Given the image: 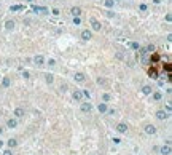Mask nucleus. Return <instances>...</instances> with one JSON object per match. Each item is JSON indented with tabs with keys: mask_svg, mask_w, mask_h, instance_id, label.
Returning a JSON list of instances; mask_svg holds the SVG:
<instances>
[{
	"mask_svg": "<svg viewBox=\"0 0 172 155\" xmlns=\"http://www.w3.org/2000/svg\"><path fill=\"white\" fill-rule=\"evenodd\" d=\"M159 154L161 155H171V147L169 145H162V147H159Z\"/></svg>",
	"mask_w": 172,
	"mask_h": 155,
	"instance_id": "f257e3e1",
	"label": "nucleus"
},
{
	"mask_svg": "<svg viewBox=\"0 0 172 155\" xmlns=\"http://www.w3.org/2000/svg\"><path fill=\"white\" fill-rule=\"evenodd\" d=\"M145 133L147 134H155L156 133V128L153 126V125H147V126H145Z\"/></svg>",
	"mask_w": 172,
	"mask_h": 155,
	"instance_id": "f03ea898",
	"label": "nucleus"
},
{
	"mask_svg": "<svg viewBox=\"0 0 172 155\" xmlns=\"http://www.w3.org/2000/svg\"><path fill=\"white\" fill-rule=\"evenodd\" d=\"M116 131H118V133H126V131H128V126H126V123H119L118 126H116Z\"/></svg>",
	"mask_w": 172,
	"mask_h": 155,
	"instance_id": "7ed1b4c3",
	"label": "nucleus"
},
{
	"mask_svg": "<svg viewBox=\"0 0 172 155\" xmlns=\"http://www.w3.org/2000/svg\"><path fill=\"white\" fill-rule=\"evenodd\" d=\"M156 117L159 118V120H166V118L169 117V114H167V112H164V110H159V112L156 114Z\"/></svg>",
	"mask_w": 172,
	"mask_h": 155,
	"instance_id": "20e7f679",
	"label": "nucleus"
},
{
	"mask_svg": "<svg viewBox=\"0 0 172 155\" xmlns=\"http://www.w3.org/2000/svg\"><path fill=\"white\" fill-rule=\"evenodd\" d=\"M16 125H18V122L14 120V118H10L8 123H6V126H8V128H16Z\"/></svg>",
	"mask_w": 172,
	"mask_h": 155,
	"instance_id": "39448f33",
	"label": "nucleus"
},
{
	"mask_svg": "<svg viewBox=\"0 0 172 155\" xmlns=\"http://www.w3.org/2000/svg\"><path fill=\"white\" fill-rule=\"evenodd\" d=\"M6 144H8L10 149H13V147H16V145H18V141H16V139H8V142H6Z\"/></svg>",
	"mask_w": 172,
	"mask_h": 155,
	"instance_id": "423d86ee",
	"label": "nucleus"
},
{
	"mask_svg": "<svg viewBox=\"0 0 172 155\" xmlns=\"http://www.w3.org/2000/svg\"><path fill=\"white\" fill-rule=\"evenodd\" d=\"M14 115H16L18 118H21V117H24V110H22L21 107H18L16 110H14Z\"/></svg>",
	"mask_w": 172,
	"mask_h": 155,
	"instance_id": "0eeeda50",
	"label": "nucleus"
},
{
	"mask_svg": "<svg viewBox=\"0 0 172 155\" xmlns=\"http://www.w3.org/2000/svg\"><path fill=\"white\" fill-rule=\"evenodd\" d=\"M81 110H83V112H91V106H89V104H83V106H81Z\"/></svg>",
	"mask_w": 172,
	"mask_h": 155,
	"instance_id": "6e6552de",
	"label": "nucleus"
},
{
	"mask_svg": "<svg viewBox=\"0 0 172 155\" xmlns=\"http://www.w3.org/2000/svg\"><path fill=\"white\" fill-rule=\"evenodd\" d=\"M105 110H107V106H105V104H100V106H99V112H105Z\"/></svg>",
	"mask_w": 172,
	"mask_h": 155,
	"instance_id": "1a4fd4ad",
	"label": "nucleus"
},
{
	"mask_svg": "<svg viewBox=\"0 0 172 155\" xmlns=\"http://www.w3.org/2000/svg\"><path fill=\"white\" fill-rule=\"evenodd\" d=\"M150 86H145V88H143V93H147V94H148V93H150Z\"/></svg>",
	"mask_w": 172,
	"mask_h": 155,
	"instance_id": "9d476101",
	"label": "nucleus"
},
{
	"mask_svg": "<svg viewBox=\"0 0 172 155\" xmlns=\"http://www.w3.org/2000/svg\"><path fill=\"white\" fill-rule=\"evenodd\" d=\"M73 98H75V99H81V94H80V93H75V94H73Z\"/></svg>",
	"mask_w": 172,
	"mask_h": 155,
	"instance_id": "9b49d317",
	"label": "nucleus"
},
{
	"mask_svg": "<svg viewBox=\"0 0 172 155\" xmlns=\"http://www.w3.org/2000/svg\"><path fill=\"white\" fill-rule=\"evenodd\" d=\"M159 99H161V94H158V93H156V94H155V101H159Z\"/></svg>",
	"mask_w": 172,
	"mask_h": 155,
	"instance_id": "f8f14e48",
	"label": "nucleus"
},
{
	"mask_svg": "<svg viewBox=\"0 0 172 155\" xmlns=\"http://www.w3.org/2000/svg\"><path fill=\"white\" fill-rule=\"evenodd\" d=\"M3 155H13V152H11V150H5V152H3Z\"/></svg>",
	"mask_w": 172,
	"mask_h": 155,
	"instance_id": "ddd939ff",
	"label": "nucleus"
}]
</instances>
